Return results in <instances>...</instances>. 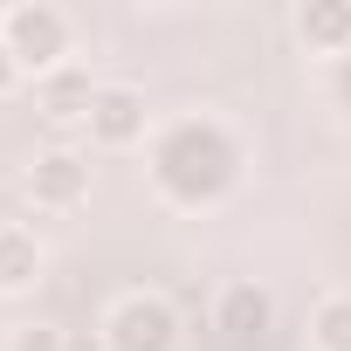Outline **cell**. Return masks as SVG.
<instances>
[{
    "label": "cell",
    "mask_w": 351,
    "mask_h": 351,
    "mask_svg": "<svg viewBox=\"0 0 351 351\" xmlns=\"http://www.w3.org/2000/svg\"><path fill=\"white\" fill-rule=\"evenodd\" d=\"M152 165H158V186H165L172 200H214V193L234 180V145H228L221 124L186 117V124H172V131L158 138Z\"/></svg>",
    "instance_id": "1"
},
{
    "label": "cell",
    "mask_w": 351,
    "mask_h": 351,
    "mask_svg": "<svg viewBox=\"0 0 351 351\" xmlns=\"http://www.w3.org/2000/svg\"><path fill=\"white\" fill-rule=\"evenodd\" d=\"M110 351H172V310L152 296H131L110 317Z\"/></svg>",
    "instance_id": "2"
},
{
    "label": "cell",
    "mask_w": 351,
    "mask_h": 351,
    "mask_svg": "<svg viewBox=\"0 0 351 351\" xmlns=\"http://www.w3.org/2000/svg\"><path fill=\"white\" fill-rule=\"evenodd\" d=\"M8 56H21V62H56V56H62V14L21 8V14L8 21Z\"/></svg>",
    "instance_id": "3"
},
{
    "label": "cell",
    "mask_w": 351,
    "mask_h": 351,
    "mask_svg": "<svg viewBox=\"0 0 351 351\" xmlns=\"http://www.w3.org/2000/svg\"><path fill=\"white\" fill-rule=\"evenodd\" d=\"M90 124H97V138H110V145H124V138H138V124H145V110H138V97H131V90H104V97L90 104Z\"/></svg>",
    "instance_id": "4"
},
{
    "label": "cell",
    "mask_w": 351,
    "mask_h": 351,
    "mask_svg": "<svg viewBox=\"0 0 351 351\" xmlns=\"http://www.w3.org/2000/svg\"><path fill=\"white\" fill-rule=\"evenodd\" d=\"M221 330H228V337H262V330H269V296L248 289V282L228 289V296H221Z\"/></svg>",
    "instance_id": "5"
},
{
    "label": "cell",
    "mask_w": 351,
    "mask_h": 351,
    "mask_svg": "<svg viewBox=\"0 0 351 351\" xmlns=\"http://www.w3.org/2000/svg\"><path fill=\"white\" fill-rule=\"evenodd\" d=\"M76 193H83V165H76L69 152H56V158L35 165V200H42V207H69Z\"/></svg>",
    "instance_id": "6"
},
{
    "label": "cell",
    "mask_w": 351,
    "mask_h": 351,
    "mask_svg": "<svg viewBox=\"0 0 351 351\" xmlns=\"http://www.w3.org/2000/svg\"><path fill=\"white\" fill-rule=\"evenodd\" d=\"M35 234H21V228H0V289H21L28 276H35Z\"/></svg>",
    "instance_id": "7"
},
{
    "label": "cell",
    "mask_w": 351,
    "mask_h": 351,
    "mask_svg": "<svg viewBox=\"0 0 351 351\" xmlns=\"http://www.w3.org/2000/svg\"><path fill=\"white\" fill-rule=\"evenodd\" d=\"M317 344L324 351H351V296H337V303L317 310Z\"/></svg>",
    "instance_id": "8"
},
{
    "label": "cell",
    "mask_w": 351,
    "mask_h": 351,
    "mask_svg": "<svg viewBox=\"0 0 351 351\" xmlns=\"http://www.w3.org/2000/svg\"><path fill=\"white\" fill-rule=\"evenodd\" d=\"M303 35L310 42H344L351 35V8H303Z\"/></svg>",
    "instance_id": "9"
},
{
    "label": "cell",
    "mask_w": 351,
    "mask_h": 351,
    "mask_svg": "<svg viewBox=\"0 0 351 351\" xmlns=\"http://www.w3.org/2000/svg\"><path fill=\"white\" fill-rule=\"evenodd\" d=\"M76 104H97V97H90V76H56V83H49V110L69 117Z\"/></svg>",
    "instance_id": "10"
},
{
    "label": "cell",
    "mask_w": 351,
    "mask_h": 351,
    "mask_svg": "<svg viewBox=\"0 0 351 351\" xmlns=\"http://www.w3.org/2000/svg\"><path fill=\"white\" fill-rule=\"evenodd\" d=\"M14 351H62V337H56V330H42V324H35V330H21V344H14Z\"/></svg>",
    "instance_id": "11"
},
{
    "label": "cell",
    "mask_w": 351,
    "mask_h": 351,
    "mask_svg": "<svg viewBox=\"0 0 351 351\" xmlns=\"http://www.w3.org/2000/svg\"><path fill=\"white\" fill-rule=\"evenodd\" d=\"M337 97L351 104V56H344V69H337Z\"/></svg>",
    "instance_id": "12"
},
{
    "label": "cell",
    "mask_w": 351,
    "mask_h": 351,
    "mask_svg": "<svg viewBox=\"0 0 351 351\" xmlns=\"http://www.w3.org/2000/svg\"><path fill=\"white\" fill-rule=\"evenodd\" d=\"M8 76H14V56H8V49H0V83H8Z\"/></svg>",
    "instance_id": "13"
}]
</instances>
